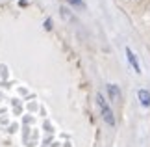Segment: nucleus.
I'll return each mask as SVG.
<instances>
[{
  "instance_id": "obj_4",
  "label": "nucleus",
  "mask_w": 150,
  "mask_h": 147,
  "mask_svg": "<svg viewBox=\"0 0 150 147\" xmlns=\"http://www.w3.org/2000/svg\"><path fill=\"white\" fill-rule=\"evenodd\" d=\"M137 97H139V103L143 106H150V93L146 90H139L137 91Z\"/></svg>"
},
{
  "instance_id": "obj_3",
  "label": "nucleus",
  "mask_w": 150,
  "mask_h": 147,
  "mask_svg": "<svg viewBox=\"0 0 150 147\" xmlns=\"http://www.w3.org/2000/svg\"><path fill=\"white\" fill-rule=\"evenodd\" d=\"M108 93L111 101H120V90L117 84H108Z\"/></svg>"
},
{
  "instance_id": "obj_5",
  "label": "nucleus",
  "mask_w": 150,
  "mask_h": 147,
  "mask_svg": "<svg viewBox=\"0 0 150 147\" xmlns=\"http://www.w3.org/2000/svg\"><path fill=\"white\" fill-rule=\"evenodd\" d=\"M69 4H72V6H76V8H83V2L82 0H67Z\"/></svg>"
},
{
  "instance_id": "obj_2",
  "label": "nucleus",
  "mask_w": 150,
  "mask_h": 147,
  "mask_svg": "<svg viewBox=\"0 0 150 147\" xmlns=\"http://www.w3.org/2000/svg\"><path fill=\"white\" fill-rule=\"evenodd\" d=\"M126 58H128V62H130V65L134 67V71L139 75L141 73V65L137 63V58H135V54L132 52V49H126Z\"/></svg>"
},
{
  "instance_id": "obj_6",
  "label": "nucleus",
  "mask_w": 150,
  "mask_h": 147,
  "mask_svg": "<svg viewBox=\"0 0 150 147\" xmlns=\"http://www.w3.org/2000/svg\"><path fill=\"white\" fill-rule=\"evenodd\" d=\"M45 26H47V30H50V28H52V21H50V19H48V21H47V22H45Z\"/></svg>"
},
{
  "instance_id": "obj_1",
  "label": "nucleus",
  "mask_w": 150,
  "mask_h": 147,
  "mask_svg": "<svg viewBox=\"0 0 150 147\" xmlns=\"http://www.w3.org/2000/svg\"><path fill=\"white\" fill-rule=\"evenodd\" d=\"M96 104H98V108H100V115H102L104 123H106V125H109V127H115L113 110L109 108V104L106 103V99H104L102 93H96Z\"/></svg>"
}]
</instances>
